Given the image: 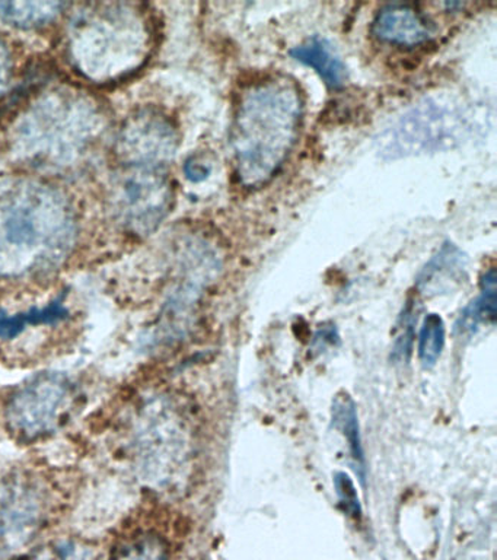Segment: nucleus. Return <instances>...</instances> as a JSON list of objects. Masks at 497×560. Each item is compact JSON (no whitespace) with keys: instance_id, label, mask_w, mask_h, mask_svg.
<instances>
[{"instance_id":"a211bd4d","label":"nucleus","mask_w":497,"mask_h":560,"mask_svg":"<svg viewBox=\"0 0 497 560\" xmlns=\"http://www.w3.org/2000/svg\"><path fill=\"white\" fill-rule=\"evenodd\" d=\"M447 328L438 314H427L418 332L417 352L422 365L431 368L442 354Z\"/></svg>"},{"instance_id":"423d86ee","label":"nucleus","mask_w":497,"mask_h":560,"mask_svg":"<svg viewBox=\"0 0 497 560\" xmlns=\"http://www.w3.org/2000/svg\"><path fill=\"white\" fill-rule=\"evenodd\" d=\"M113 208L130 234L146 236L171 213L174 186L167 166L125 165L113 186Z\"/></svg>"},{"instance_id":"39448f33","label":"nucleus","mask_w":497,"mask_h":560,"mask_svg":"<svg viewBox=\"0 0 497 560\" xmlns=\"http://www.w3.org/2000/svg\"><path fill=\"white\" fill-rule=\"evenodd\" d=\"M76 400V385L62 372H40L19 385L8 398L5 422L21 441L42 440L58 431Z\"/></svg>"},{"instance_id":"7ed1b4c3","label":"nucleus","mask_w":497,"mask_h":560,"mask_svg":"<svg viewBox=\"0 0 497 560\" xmlns=\"http://www.w3.org/2000/svg\"><path fill=\"white\" fill-rule=\"evenodd\" d=\"M154 46V21L145 4L84 3L69 18L68 59L91 82L111 83L137 73Z\"/></svg>"},{"instance_id":"f8f14e48","label":"nucleus","mask_w":497,"mask_h":560,"mask_svg":"<svg viewBox=\"0 0 497 560\" xmlns=\"http://www.w3.org/2000/svg\"><path fill=\"white\" fill-rule=\"evenodd\" d=\"M465 270L466 258L461 249L445 243L418 275L417 288L425 293L447 291L464 279Z\"/></svg>"},{"instance_id":"dca6fc26","label":"nucleus","mask_w":497,"mask_h":560,"mask_svg":"<svg viewBox=\"0 0 497 560\" xmlns=\"http://www.w3.org/2000/svg\"><path fill=\"white\" fill-rule=\"evenodd\" d=\"M62 2H0V20L19 28L29 30L50 24L62 13Z\"/></svg>"},{"instance_id":"6e6552de","label":"nucleus","mask_w":497,"mask_h":560,"mask_svg":"<svg viewBox=\"0 0 497 560\" xmlns=\"http://www.w3.org/2000/svg\"><path fill=\"white\" fill-rule=\"evenodd\" d=\"M180 135L176 122L156 108H143L126 120L117 140L125 165L167 166L176 156Z\"/></svg>"},{"instance_id":"2eb2a0df","label":"nucleus","mask_w":497,"mask_h":560,"mask_svg":"<svg viewBox=\"0 0 497 560\" xmlns=\"http://www.w3.org/2000/svg\"><path fill=\"white\" fill-rule=\"evenodd\" d=\"M496 319V271L490 267L482 279V292L477 300L471 302L461 313L457 323L460 335H473L482 324L495 323Z\"/></svg>"},{"instance_id":"5701e85b","label":"nucleus","mask_w":497,"mask_h":560,"mask_svg":"<svg viewBox=\"0 0 497 560\" xmlns=\"http://www.w3.org/2000/svg\"><path fill=\"white\" fill-rule=\"evenodd\" d=\"M185 171L187 178H189L190 182L199 183L209 177V174H211V166L203 164V162L194 160L193 158V160L187 161Z\"/></svg>"},{"instance_id":"412c9836","label":"nucleus","mask_w":497,"mask_h":560,"mask_svg":"<svg viewBox=\"0 0 497 560\" xmlns=\"http://www.w3.org/2000/svg\"><path fill=\"white\" fill-rule=\"evenodd\" d=\"M33 560H91V551L81 542L62 540L45 547Z\"/></svg>"},{"instance_id":"20e7f679","label":"nucleus","mask_w":497,"mask_h":560,"mask_svg":"<svg viewBox=\"0 0 497 560\" xmlns=\"http://www.w3.org/2000/svg\"><path fill=\"white\" fill-rule=\"evenodd\" d=\"M102 108L84 92L55 90L29 104L12 131L15 155L40 168L84 160L103 135Z\"/></svg>"},{"instance_id":"1a4fd4ad","label":"nucleus","mask_w":497,"mask_h":560,"mask_svg":"<svg viewBox=\"0 0 497 560\" xmlns=\"http://www.w3.org/2000/svg\"><path fill=\"white\" fill-rule=\"evenodd\" d=\"M451 116L434 104L412 109L381 140L382 153L390 158L414 155L439 149L452 139Z\"/></svg>"},{"instance_id":"0eeeda50","label":"nucleus","mask_w":497,"mask_h":560,"mask_svg":"<svg viewBox=\"0 0 497 560\" xmlns=\"http://www.w3.org/2000/svg\"><path fill=\"white\" fill-rule=\"evenodd\" d=\"M47 494L33 477L0 479V556L19 553L36 537L46 518Z\"/></svg>"},{"instance_id":"ddd939ff","label":"nucleus","mask_w":497,"mask_h":560,"mask_svg":"<svg viewBox=\"0 0 497 560\" xmlns=\"http://www.w3.org/2000/svg\"><path fill=\"white\" fill-rule=\"evenodd\" d=\"M331 420H333L334 429H338L346 440L352 466L355 468L356 475L359 476L362 485H365L366 463L360 440L359 420H357L355 401L347 393H340L334 397Z\"/></svg>"},{"instance_id":"9b49d317","label":"nucleus","mask_w":497,"mask_h":560,"mask_svg":"<svg viewBox=\"0 0 497 560\" xmlns=\"http://www.w3.org/2000/svg\"><path fill=\"white\" fill-rule=\"evenodd\" d=\"M292 59L316 70L331 90H342L347 81V68L326 38L312 37L291 50Z\"/></svg>"},{"instance_id":"4be33fe9","label":"nucleus","mask_w":497,"mask_h":560,"mask_svg":"<svg viewBox=\"0 0 497 560\" xmlns=\"http://www.w3.org/2000/svg\"><path fill=\"white\" fill-rule=\"evenodd\" d=\"M12 69H14V63H12L10 48L0 38V95L10 86Z\"/></svg>"},{"instance_id":"6ab92c4d","label":"nucleus","mask_w":497,"mask_h":560,"mask_svg":"<svg viewBox=\"0 0 497 560\" xmlns=\"http://www.w3.org/2000/svg\"><path fill=\"white\" fill-rule=\"evenodd\" d=\"M417 313V304L414 305L413 302H409V304L405 305L403 314H401L394 341V358L399 359V361L407 359L410 352H412Z\"/></svg>"},{"instance_id":"9d476101","label":"nucleus","mask_w":497,"mask_h":560,"mask_svg":"<svg viewBox=\"0 0 497 560\" xmlns=\"http://www.w3.org/2000/svg\"><path fill=\"white\" fill-rule=\"evenodd\" d=\"M379 42L401 48L421 47L435 37L436 26L422 11L409 3H388L372 21Z\"/></svg>"},{"instance_id":"aec40b11","label":"nucleus","mask_w":497,"mask_h":560,"mask_svg":"<svg viewBox=\"0 0 497 560\" xmlns=\"http://www.w3.org/2000/svg\"><path fill=\"white\" fill-rule=\"evenodd\" d=\"M334 488L338 493L340 506L343 508L344 514L352 516V518H362V506L359 497H357V490L355 483L351 479V476L346 472L339 471L334 476Z\"/></svg>"},{"instance_id":"f257e3e1","label":"nucleus","mask_w":497,"mask_h":560,"mask_svg":"<svg viewBox=\"0 0 497 560\" xmlns=\"http://www.w3.org/2000/svg\"><path fill=\"white\" fill-rule=\"evenodd\" d=\"M78 221L59 188L37 179L0 187V276L25 278L55 269L75 245Z\"/></svg>"},{"instance_id":"4468645a","label":"nucleus","mask_w":497,"mask_h":560,"mask_svg":"<svg viewBox=\"0 0 497 560\" xmlns=\"http://www.w3.org/2000/svg\"><path fill=\"white\" fill-rule=\"evenodd\" d=\"M69 317V311L62 300L51 301L46 306H34L16 314H0V341L10 343L19 339L28 328L56 326Z\"/></svg>"},{"instance_id":"f3484780","label":"nucleus","mask_w":497,"mask_h":560,"mask_svg":"<svg viewBox=\"0 0 497 560\" xmlns=\"http://www.w3.org/2000/svg\"><path fill=\"white\" fill-rule=\"evenodd\" d=\"M107 560H169V550L163 538L141 534L117 547Z\"/></svg>"},{"instance_id":"f03ea898","label":"nucleus","mask_w":497,"mask_h":560,"mask_svg":"<svg viewBox=\"0 0 497 560\" xmlns=\"http://www.w3.org/2000/svg\"><path fill=\"white\" fill-rule=\"evenodd\" d=\"M303 116V92L289 78L272 74L244 88L228 138L235 178L242 187L272 182L295 147Z\"/></svg>"}]
</instances>
